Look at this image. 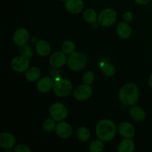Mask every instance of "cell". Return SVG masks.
<instances>
[{
  "mask_svg": "<svg viewBox=\"0 0 152 152\" xmlns=\"http://www.w3.org/2000/svg\"><path fill=\"white\" fill-rule=\"evenodd\" d=\"M95 131L96 136L99 140L105 142H108L115 137L117 129L114 122L104 119L98 122Z\"/></svg>",
  "mask_w": 152,
  "mask_h": 152,
  "instance_id": "6da1fadb",
  "label": "cell"
},
{
  "mask_svg": "<svg viewBox=\"0 0 152 152\" xmlns=\"http://www.w3.org/2000/svg\"><path fill=\"white\" fill-rule=\"evenodd\" d=\"M139 89L134 83H127L121 88L119 93V99L126 106H132L137 102Z\"/></svg>",
  "mask_w": 152,
  "mask_h": 152,
  "instance_id": "7a4b0ae2",
  "label": "cell"
},
{
  "mask_svg": "<svg viewBox=\"0 0 152 152\" xmlns=\"http://www.w3.org/2000/svg\"><path fill=\"white\" fill-rule=\"evenodd\" d=\"M73 85L68 79L59 78L54 80L53 86V94L58 97H65L71 93Z\"/></svg>",
  "mask_w": 152,
  "mask_h": 152,
  "instance_id": "3957f363",
  "label": "cell"
},
{
  "mask_svg": "<svg viewBox=\"0 0 152 152\" xmlns=\"http://www.w3.org/2000/svg\"><path fill=\"white\" fill-rule=\"evenodd\" d=\"M87 62L88 59L86 55L80 52H74L69 55L67 61V65L72 71H80L86 66Z\"/></svg>",
  "mask_w": 152,
  "mask_h": 152,
  "instance_id": "277c9868",
  "label": "cell"
},
{
  "mask_svg": "<svg viewBox=\"0 0 152 152\" xmlns=\"http://www.w3.org/2000/svg\"><path fill=\"white\" fill-rule=\"evenodd\" d=\"M117 19V13L113 8H105L98 16V23L103 27H110Z\"/></svg>",
  "mask_w": 152,
  "mask_h": 152,
  "instance_id": "5b68a950",
  "label": "cell"
},
{
  "mask_svg": "<svg viewBox=\"0 0 152 152\" xmlns=\"http://www.w3.org/2000/svg\"><path fill=\"white\" fill-rule=\"evenodd\" d=\"M50 115L53 120L57 122L62 121L68 116V109L65 105L60 102H55L49 108Z\"/></svg>",
  "mask_w": 152,
  "mask_h": 152,
  "instance_id": "8992f818",
  "label": "cell"
},
{
  "mask_svg": "<svg viewBox=\"0 0 152 152\" xmlns=\"http://www.w3.org/2000/svg\"><path fill=\"white\" fill-rule=\"evenodd\" d=\"M10 67L13 71L18 73L27 71L30 67L29 58L22 55L15 56L10 62Z\"/></svg>",
  "mask_w": 152,
  "mask_h": 152,
  "instance_id": "52a82bcc",
  "label": "cell"
},
{
  "mask_svg": "<svg viewBox=\"0 0 152 152\" xmlns=\"http://www.w3.org/2000/svg\"><path fill=\"white\" fill-rule=\"evenodd\" d=\"M92 94V88L90 85H82L74 90V97L78 101H83L89 99Z\"/></svg>",
  "mask_w": 152,
  "mask_h": 152,
  "instance_id": "ba28073f",
  "label": "cell"
},
{
  "mask_svg": "<svg viewBox=\"0 0 152 152\" xmlns=\"http://www.w3.org/2000/svg\"><path fill=\"white\" fill-rule=\"evenodd\" d=\"M56 135L62 139H68L72 135L73 129L71 125L67 122L60 121L55 129Z\"/></svg>",
  "mask_w": 152,
  "mask_h": 152,
  "instance_id": "9c48e42d",
  "label": "cell"
},
{
  "mask_svg": "<svg viewBox=\"0 0 152 152\" xmlns=\"http://www.w3.org/2000/svg\"><path fill=\"white\" fill-rule=\"evenodd\" d=\"M68 58L63 51H56L51 55L49 59V63L53 68H59L67 63Z\"/></svg>",
  "mask_w": 152,
  "mask_h": 152,
  "instance_id": "30bf717a",
  "label": "cell"
},
{
  "mask_svg": "<svg viewBox=\"0 0 152 152\" xmlns=\"http://www.w3.org/2000/svg\"><path fill=\"white\" fill-rule=\"evenodd\" d=\"M30 39V34L28 30L25 28L17 29L13 36V41L18 47L26 44Z\"/></svg>",
  "mask_w": 152,
  "mask_h": 152,
  "instance_id": "8fae6325",
  "label": "cell"
},
{
  "mask_svg": "<svg viewBox=\"0 0 152 152\" xmlns=\"http://www.w3.org/2000/svg\"><path fill=\"white\" fill-rule=\"evenodd\" d=\"M16 139L12 134L2 132L0 134V147L5 150H10L15 146Z\"/></svg>",
  "mask_w": 152,
  "mask_h": 152,
  "instance_id": "7c38bea8",
  "label": "cell"
},
{
  "mask_svg": "<svg viewBox=\"0 0 152 152\" xmlns=\"http://www.w3.org/2000/svg\"><path fill=\"white\" fill-rule=\"evenodd\" d=\"M119 134L124 138H132L135 135L134 127L129 122H123L117 128Z\"/></svg>",
  "mask_w": 152,
  "mask_h": 152,
  "instance_id": "4fadbf2b",
  "label": "cell"
},
{
  "mask_svg": "<svg viewBox=\"0 0 152 152\" xmlns=\"http://www.w3.org/2000/svg\"><path fill=\"white\" fill-rule=\"evenodd\" d=\"M65 7L68 12L73 14H77L83 11L84 2L83 0H66Z\"/></svg>",
  "mask_w": 152,
  "mask_h": 152,
  "instance_id": "5bb4252c",
  "label": "cell"
},
{
  "mask_svg": "<svg viewBox=\"0 0 152 152\" xmlns=\"http://www.w3.org/2000/svg\"><path fill=\"white\" fill-rule=\"evenodd\" d=\"M53 79L50 77H44L39 80L37 83V88L38 91L41 93H48L51 89H53Z\"/></svg>",
  "mask_w": 152,
  "mask_h": 152,
  "instance_id": "9a60e30c",
  "label": "cell"
},
{
  "mask_svg": "<svg viewBox=\"0 0 152 152\" xmlns=\"http://www.w3.org/2000/svg\"><path fill=\"white\" fill-rule=\"evenodd\" d=\"M36 51L39 56H48L51 51V47H50L49 42L46 40L41 39L36 43Z\"/></svg>",
  "mask_w": 152,
  "mask_h": 152,
  "instance_id": "2e32d148",
  "label": "cell"
},
{
  "mask_svg": "<svg viewBox=\"0 0 152 152\" xmlns=\"http://www.w3.org/2000/svg\"><path fill=\"white\" fill-rule=\"evenodd\" d=\"M117 35L122 39H128L132 35V28L129 22H121L117 25Z\"/></svg>",
  "mask_w": 152,
  "mask_h": 152,
  "instance_id": "e0dca14e",
  "label": "cell"
},
{
  "mask_svg": "<svg viewBox=\"0 0 152 152\" xmlns=\"http://www.w3.org/2000/svg\"><path fill=\"white\" fill-rule=\"evenodd\" d=\"M131 117L134 120L137 122L143 121L145 118V112L141 107L133 105L129 111Z\"/></svg>",
  "mask_w": 152,
  "mask_h": 152,
  "instance_id": "ac0fdd59",
  "label": "cell"
},
{
  "mask_svg": "<svg viewBox=\"0 0 152 152\" xmlns=\"http://www.w3.org/2000/svg\"><path fill=\"white\" fill-rule=\"evenodd\" d=\"M135 149V144L130 138H125L119 144L118 152H133Z\"/></svg>",
  "mask_w": 152,
  "mask_h": 152,
  "instance_id": "d6986e66",
  "label": "cell"
},
{
  "mask_svg": "<svg viewBox=\"0 0 152 152\" xmlns=\"http://www.w3.org/2000/svg\"><path fill=\"white\" fill-rule=\"evenodd\" d=\"M41 74L42 72L39 68L37 67H32L26 71L25 78L30 83H34V82L39 80Z\"/></svg>",
  "mask_w": 152,
  "mask_h": 152,
  "instance_id": "ffe728a7",
  "label": "cell"
},
{
  "mask_svg": "<svg viewBox=\"0 0 152 152\" xmlns=\"http://www.w3.org/2000/svg\"><path fill=\"white\" fill-rule=\"evenodd\" d=\"M77 137L82 142H87L91 138V132L88 128L81 126L77 131Z\"/></svg>",
  "mask_w": 152,
  "mask_h": 152,
  "instance_id": "44dd1931",
  "label": "cell"
},
{
  "mask_svg": "<svg viewBox=\"0 0 152 152\" xmlns=\"http://www.w3.org/2000/svg\"><path fill=\"white\" fill-rule=\"evenodd\" d=\"M83 19L88 23H94L98 19L97 14L93 8H88L83 13Z\"/></svg>",
  "mask_w": 152,
  "mask_h": 152,
  "instance_id": "7402d4cb",
  "label": "cell"
},
{
  "mask_svg": "<svg viewBox=\"0 0 152 152\" xmlns=\"http://www.w3.org/2000/svg\"><path fill=\"white\" fill-rule=\"evenodd\" d=\"M101 71L106 77H113L116 73V68L112 64L103 62L101 65Z\"/></svg>",
  "mask_w": 152,
  "mask_h": 152,
  "instance_id": "603a6c76",
  "label": "cell"
},
{
  "mask_svg": "<svg viewBox=\"0 0 152 152\" xmlns=\"http://www.w3.org/2000/svg\"><path fill=\"white\" fill-rule=\"evenodd\" d=\"M19 53H20V55L26 56V57L29 58V59L32 58L33 56H34V51H33L32 47L30 45L27 44V43L23 45L19 46Z\"/></svg>",
  "mask_w": 152,
  "mask_h": 152,
  "instance_id": "cb8c5ba5",
  "label": "cell"
},
{
  "mask_svg": "<svg viewBox=\"0 0 152 152\" xmlns=\"http://www.w3.org/2000/svg\"><path fill=\"white\" fill-rule=\"evenodd\" d=\"M56 120H53V118H48L44 121L42 124V129L45 132H53L56 129Z\"/></svg>",
  "mask_w": 152,
  "mask_h": 152,
  "instance_id": "d4e9b609",
  "label": "cell"
},
{
  "mask_svg": "<svg viewBox=\"0 0 152 152\" xmlns=\"http://www.w3.org/2000/svg\"><path fill=\"white\" fill-rule=\"evenodd\" d=\"M104 141L101 140H96L93 141L91 142L89 145V151L91 152H100L103 150L104 146Z\"/></svg>",
  "mask_w": 152,
  "mask_h": 152,
  "instance_id": "484cf974",
  "label": "cell"
},
{
  "mask_svg": "<svg viewBox=\"0 0 152 152\" xmlns=\"http://www.w3.org/2000/svg\"><path fill=\"white\" fill-rule=\"evenodd\" d=\"M62 50L66 55H71L75 52V45L71 40H67L62 44Z\"/></svg>",
  "mask_w": 152,
  "mask_h": 152,
  "instance_id": "4316f807",
  "label": "cell"
},
{
  "mask_svg": "<svg viewBox=\"0 0 152 152\" xmlns=\"http://www.w3.org/2000/svg\"><path fill=\"white\" fill-rule=\"evenodd\" d=\"M95 80V75L93 71H88L84 73L83 76V80L84 84L91 85Z\"/></svg>",
  "mask_w": 152,
  "mask_h": 152,
  "instance_id": "83f0119b",
  "label": "cell"
},
{
  "mask_svg": "<svg viewBox=\"0 0 152 152\" xmlns=\"http://www.w3.org/2000/svg\"><path fill=\"white\" fill-rule=\"evenodd\" d=\"M15 152H31V149L26 145L24 144H19L14 148Z\"/></svg>",
  "mask_w": 152,
  "mask_h": 152,
  "instance_id": "f1b7e54d",
  "label": "cell"
},
{
  "mask_svg": "<svg viewBox=\"0 0 152 152\" xmlns=\"http://www.w3.org/2000/svg\"><path fill=\"white\" fill-rule=\"evenodd\" d=\"M50 77L52 79H53L54 80H57V79L60 78L61 75V71L59 69H57L56 68H53V69L50 70Z\"/></svg>",
  "mask_w": 152,
  "mask_h": 152,
  "instance_id": "f546056e",
  "label": "cell"
},
{
  "mask_svg": "<svg viewBox=\"0 0 152 152\" xmlns=\"http://www.w3.org/2000/svg\"><path fill=\"white\" fill-rule=\"evenodd\" d=\"M123 20H124L125 22H132V19H133V14H132V12L128 11L123 14Z\"/></svg>",
  "mask_w": 152,
  "mask_h": 152,
  "instance_id": "4dcf8cb0",
  "label": "cell"
},
{
  "mask_svg": "<svg viewBox=\"0 0 152 152\" xmlns=\"http://www.w3.org/2000/svg\"><path fill=\"white\" fill-rule=\"evenodd\" d=\"M150 0H134L135 2L138 4H141V5H144V4H146L149 2Z\"/></svg>",
  "mask_w": 152,
  "mask_h": 152,
  "instance_id": "1f68e13d",
  "label": "cell"
},
{
  "mask_svg": "<svg viewBox=\"0 0 152 152\" xmlns=\"http://www.w3.org/2000/svg\"><path fill=\"white\" fill-rule=\"evenodd\" d=\"M148 85H149L150 88L152 89V74L150 75L149 79H148Z\"/></svg>",
  "mask_w": 152,
  "mask_h": 152,
  "instance_id": "d6a6232c",
  "label": "cell"
},
{
  "mask_svg": "<svg viewBox=\"0 0 152 152\" xmlns=\"http://www.w3.org/2000/svg\"><path fill=\"white\" fill-rule=\"evenodd\" d=\"M59 1H66V0H59Z\"/></svg>",
  "mask_w": 152,
  "mask_h": 152,
  "instance_id": "836d02e7",
  "label": "cell"
}]
</instances>
